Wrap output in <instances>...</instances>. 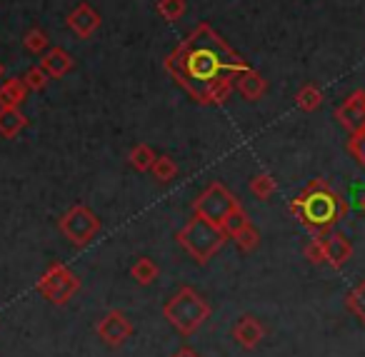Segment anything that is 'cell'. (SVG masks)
Masks as SVG:
<instances>
[{"instance_id": "1", "label": "cell", "mask_w": 365, "mask_h": 357, "mask_svg": "<svg viewBox=\"0 0 365 357\" xmlns=\"http://www.w3.org/2000/svg\"><path fill=\"white\" fill-rule=\"evenodd\" d=\"M165 71L198 105H223L235 90V76L248 66L210 23H200L163 61Z\"/></svg>"}, {"instance_id": "2", "label": "cell", "mask_w": 365, "mask_h": 357, "mask_svg": "<svg viewBox=\"0 0 365 357\" xmlns=\"http://www.w3.org/2000/svg\"><path fill=\"white\" fill-rule=\"evenodd\" d=\"M350 205L325 177H315L300 190V195L290 202L293 217L313 235H328L345 215Z\"/></svg>"}, {"instance_id": "3", "label": "cell", "mask_w": 365, "mask_h": 357, "mask_svg": "<svg viewBox=\"0 0 365 357\" xmlns=\"http://www.w3.org/2000/svg\"><path fill=\"white\" fill-rule=\"evenodd\" d=\"M175 240L198 265H208V262L223 250L228 235H225L220 225H215V222L205 220V217H200V215H193L182 225V230L178 232Z\"/></svg>"}, {"instance_id": "4", "label": "cell", "mask_w": 365, "mask_h": 357, "mask_svg": "<svg viewBox=\"0 0 365 357\" xmlns=\"http://www.w3.org/2000/svg\"><path fill=\"white\" fill-rule=\"evenodd\" d=\"M163 315L173 325V330H178L182 337H190L210 317V305L208 300H203V295H198V290L185 285L163 305Z\"/></svg>"}, {"instance_id": "5", "label": "cell", "mask_w": 365, "mask_h": 357, "mask_svg": "<svg viewBox=\"0 0 365 357\" xmlns=\"http://www.w3.org/2000/svg\"><path fill=\"white\" fill-rule=\"evenodd\" d=\"M36 290L41 292L48 302L63 307L78 295L81 280H78V275L68 265H63V262H51V265L46 267V272L38 277Z\"/></svg>"}, {"instance_id": "6", "label": "cell", "mask_w": 365, "mask_h": 357, "mask_svg": "<svg viewBox=\"0 0 365 357\" xmlns=\"http://www.w3.org/2000/svg\"><path fill=\"white\" fill-rule=\"evenodd\" d=\"M58 227H61V232L66 235V240H71L76 247H86V245H91L93 237L101 232V220H98V215L91 207L78 202V205H73L71 210L58 220Z\"/></svg>"}, {"instance_id": "7", "label": "cell", "mask_w": 365, "mask_h": 357, "mask_svg": "<svg viewBox=\"0 0 365 357\" xmlns=\"http://www.w3.org/2000/svg\"><path fill=\"white\" fill-rule=\"evenodd\" d=\"M238 205H240V200L223 185V182H210V185L193 200V212L205 217V220L215 222V225H220V222L225 220V215Z\"/></svg>"}, {"instance_id": "8", "label": "cell", "mask_w": 365, "mask_h": 357, "mask_svg": "<svg viewBox=\"0 0 365 357\" xmlns=\"http://www.w3.org/2000/svg\"><path fill=\"white\" fill-rule=\"evenodd\" d=\"M96 332L106 345L110 347H120L125 340H130L133 335V325L120 310H110L101 322L96 325Z\"/></svg>"}, {"instance_id": "9", "label": "cell", "mask_w": 365, "mask_h": 357, "mask_svg": "<svg viewBox=\"0 0 365 357\" xmlns=\"http://www.w3.org/2000/svg\"><path fill=\"white\" fill-rule=\"evenodd\" d=\"M335 120L348 130V135L358 133L365 125V90H353L338 108H335Z\"/></svg>"}, {"instance_id": "10", "label": "cell", "mask_w": 365, "mask_h": 357, "mask_svg": "<svg viewBox=\"0 0 365 357\" xmlns=\"http://www.w3.org/2000/svg\"><path fill=\"white\" fill-rule=\"evenodd\" d=\"M323 237V247H325V262H328L333 270H340V267L348 265V260L353 257V245L350 240L343 235V232H328Z\"/></svg>"}, {"instance_id": "11", "label": "cell", "mask_w": 365, "mask_h": 357, "mask_svg": "<svg viewBox=\"0 0 365 357\" xmlns=\"http://www.w3.org/2000/svg\"><path fill=\"white\" fill-rule=\"evenodd\" d=\"M265 337V327L258 317L253 315H243L233 327V340L238 342L243 350H255V347L263 342Z\"/></svg>"}, {"instance_id": "12", "label": "cell", "mask_w": 365, "mask_h": 357, "mask_svg": "<svg viewBox=\"0 0 365 357\" xmlns=\"http://www.w3.org/2000/svg\"><path fill=\"white\" fill-rule=\"evenodd\" d=\"M66 23H68V28H71V31L76 33L78 38L88 41V38H91L93 33L101 28V16H98V13L93 11L91 6H88V3H81L78 8H73Z\"/></svg>"}, {"instance_id": "13", "label": "cell", "mask_w": 365, "mask_h": 357, "mask_svg": "<svg viewBox=\"0 0 365 357\" xmlns=\"http://www.w3.org/2000/svg\"><path fill=\"white\" fill-rule=\"evenodd\" d=\"M235 90H238L248 103H255L265 95V90H268V81H265L263 73L255 71V68H245L243 73L235 76Z\"/></svg>"}, {"instance_id": "14", "label": "cell", "mask_w": 365, "mask_h": 357, "mask_svg": "<svg viewBox=\"0 0 365 357\" xmlns=\"http://www.w3.org/2000/svg\"><path fill=\"white\" fill-rule=\"evenodd\" d=\"M73 66H76L73 56L68 51H63L61 46H58V48H48V51L43 53L41 68L48 73V76H51V81H61V78H66L68 73L73 71Z\"/></svg>"}, {"instance_id": "15", "label": "cell", "mask_w": 365, "mask_h": 357, "mask_svg": "<svg viewBox=\"0 0 365 357\" xmlns=\"http://www.w3.org/2000/svg\"><path fill=\"white\" fill-rule=\"evenodd\" d=\"M28 128V118L21 113V108H0V135L13 140Z\"/></svg>"}, {"instance_id": "16", "label": "cell", "mask_w": 365, "mask_h": 357, "mask_svg": "<svg viewBox=\"0 0 365 357\" xmlns=\"http://www.w3.org/2000/svg\"><path fill=\"white\" fill-rule=\"evenodd\" d=\"M28 88L23 83V78H11L0 86V108H21V103L26 100Z\"/></svg>"}, {"instance_id": "17", "label": "cell", "mask_w": 365, "mask_h": 357, "mask_svg": "<svg viewBox=\"0 0 365 357\" xmlns=\"http://www.w3.org/2000/svg\"><path fill=\"white\" fill-rule=\"evenodd\" d=\"M295 105H298L303 113H315L320 105H323V93H320V88L313 86V83L303 86L298 93H295Z\"/></svg>"}, {"instance_id": "18", "label": "cell", "mask_w": 365, "mask_h": 357, "mask_svg": "<svg viewBox=\"0 0 365 357\" xmlns=\"http://www.w3.org/2000/svg\"><path fill=\"white\" fill-rule=\"evenodd\" d=\"M158 275H160V270H158V265L150 260V257H140V260L130 267V277L143 287L153 285V282L158 280Z\"/></svg>"}, {"instance_id": "19", "label": "cell", "mask_w": 365, "mask_h": 357, "mask_svg": "<svg viewBox=\"0 0 365 357\" xmlns=\"http://www.w3.org/2000/svg\"><path fill=\"white\" fill-rule=\"evenodd\" d=\"M155 152H153V148L150 145H135L130 150V155H128V162H130V167L133 170H138V172H150V167H153V162H155Z\"/></svg>"}, {"instance_id": "20", "label": "cell", "mask_w": 365, "mask_h": 357, "mask_svg": "<svg viewBox=\"0 0 365 357\" xmlns=\"http://www.w3.org/2000/svg\"><path fill=\"white\" fill-rule=\"evenodd\" d=\"M278 190V180L268 172H258V175L250 180V192H253L258 200H270Z\"/></svg>"}, {"instance_id": "21", "label": "cell", "mask_w": 365, "mask_h": 357, "mask_svg": "<svg viewBox=\"0 0 365 357\" xmlns=\"http://www.w3.org/2000/svg\"><path fill=\"white\" fill-rule=\"evenodd\" d=\"M245 225H250V217H248V212H245L243 205L233 207V210H230L228 215H225V220L220 222V227H223V232L228 237H235L240 230H243Z\"/></svg>"}, {"instance_id": "22", "label": "cell", "mask_w": 365, "mask_h": 357, "mask_svg": "<svg viewBox=\"0 0 365 357\" xmlns=\"http://www.w3.org/2000/svg\"><path fill=\"white\" fill-rule=\"evenodd\" d=\"M150 175L155 177L158 182H170L178 177V162L173 160L170 155H158L155 162L150 167Z\"/></svg>"}, {"instance_id": "23", "label": "cell", "mask_w": 365, "mask_h": 357, "mask_svg": "<svg viewBox=\"0 0 365 357\" xmlns=\"http://www.w3.org/2000/svg\"><path fill=\"white\" fill-rule=\"evenodd\" d=\"M345 307L365 325V277L345 295Z\"/></svg>"}, {"instance_id": "24", "label": "cell", "mask_w": 365, "mask_h": 357, "mask_svg": "<svg viewBox=\"0 0 365 357\" xmlns=\"http://www.w3.org/2000/svg\"><path fill=\"white\" fill-rule=\"evenodd\" d=\"M23 46H26L28 53L38 56V53H46L48 48H51V38H48V33L41 31V28H31V31L26 33V38H23Z\"/></svg>"}, {"instance_id": "25", "label": "cell", "mask_w": 365, "mask_h": 357, "mask_svg": "<svg viewBox=\"0 0 365 357\" xmlns=\"http://www.w3.org/2000/svg\"><path fill=\"white\" fill-rule=\"evenodd\" d=\"M188 6H185V0H158V13H160L163 21L168 23H175L185 16Z\"/></svg>"}, {"instance_id": "26", "label": "cell", "mask_w": 365, "mask_h": 357, "mask_svg": "<svg viewBox=\"0 0 365 357\" xmlns=\"http://www.w3.org/2000/svg\"><path fill=\"white\" fill-rule=\"evenodd\" d=\"M233 242L240 252H253V250H258V245H260V232L255 230L253 222H250V225H245L243 230L233 237Z\"/></svg>"}, {"instance_id": "27", "label": "cell", "mask_w": 365, "mask_h": 357, "mask_svg": "<svg viewBox=\"0 0 365 357\" xmlns=\"http://www.w3.org/2000/svg\"><path fill=\"white\" fill-rule=\"evenodd\" d=\"M23 83H26V88L28 90H46L48 88V83H51V76H48L46 71H43L41 66H33V68H28V73L23 76Z\"/></svg>"}, {"instance_id": "28", "label": "cell", "mask_w": 365, "mask_h": 357, "mask_svg": "<svg viewBox=\"0 0 365 357\" xmlns=\"http://www.w3.org/2000/svg\"><path fill=\"white\" fill-rule=\"evenodd\" d=\"M348 152L358 160L360 167H365V125L348 138Z\"/></svg>"}, {"instance_id": "29", "label": "cell", "mask_w": 365, "mask_h": 357, "mask_svg": "<svg viewBox=\"0 0 365 357\" xmlns=\"http://www.w3.org/2000/svg\"><path fill=\"white\" fill-rule=\"evenodd\" d=\"M303 255L308 257L313 265H323L325 262V247H323V237L313 235V240L303 247Z\"/></svg>"}, {"instance_id": "30", "label": "cell", "mask_w": 365, "mask_h": 357, "mask_svg": "<svg viewBox=\"0 0 365 357\" xmlns=\"http://www.w3.org/2000/svg\"><path fill=\"white\" fill-rule=\"evenodd\" d=\"M173 357H200V355L195 350H190V347H180Z\"/></svg>"}, {"instance_id": "31", "label": "cell", "mask_w": 365, "mask_h": 357, "mask_svg": "<svg viewBox=\"0 0 365 357\" xmlns=\"http://www.w3.org/2000/svg\"><path fill=\"white\" fill-rule=\"evenodd\" d=\"M358 202H360V210H363V212H365V190H363V192H360V200H358Z\"/></svg>"}, {"instance_id": "32", "label": "cell", "mask_w": 365, "mask_h": 357, "mask_svg": "<svg viewBox=\"0 0 365 357\" xmlns=\"http://www.w3.org/2000/svg\"><path fill=\"white\" fill-rule=\"evenodd\" d=\"M3 71H6V68H3V63H0V76H3Z\"/></svg>"}]
</instances>
